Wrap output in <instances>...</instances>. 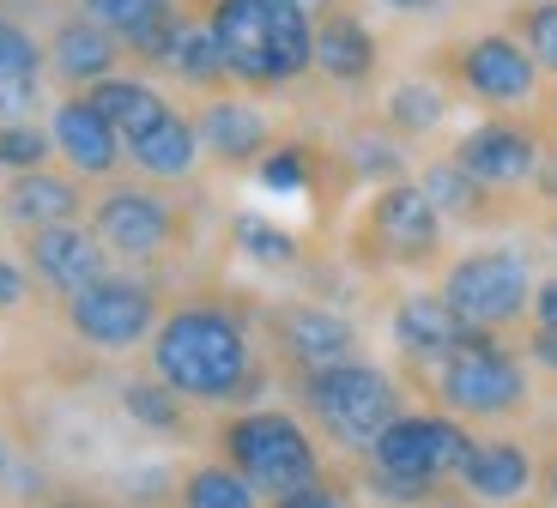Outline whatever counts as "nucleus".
<instances>
[{
    "label": "nucleus",
    "instance_id": "1",
    "mask_svg": "<svg viewBox=\"0 0 557 508\" xmlns=\"http://www.w3.org/2000/svg\"><path fill=\"white\" fill-rule=\"evenodd\" d=\"M152 375L164 387H176L182 399L200 406H224L261 387L255 370V339L249 321L224 302H182L158 321L152 333Z\"/></svg>",
    "mask_w": 557,
    "mask_h": 508
},
{
    "label": "nucleus",
    "instance_id": "2",
    "mask_svg": "<svg viewBox=\"0 0 557 508\" xmlns=\"http://www.w3.org/2000/svg\"><path fill=\"white\" fill-rule=\"evenodd\" d=\"M207 30L231 85H292L315 67V18L297 0H212Z\"/></svg>",
    "mask_w": 557,
    "mask_h": 508
},
{
    "label": "nucleus",
    "instance_id": "3",
    "mask_svg": "<svg viewBox=\"0 0 557 508\" xmlns=\"http://www.w3.org/2000/svg\"><path fill=\"white\" fill-rule=\"evenodd\" d=\"M467 430L448 412H400L376 442H370V491L388 503H431L436 484L460 472Z\"/></svg>",
    "mask_w": 557,
    "mask_h": 508
},
{
    "label": "nucleus",
    "instance_id": "4",
    "mask_svg": "<svg viewBox=\"0 0 557 508\" xmlns=\"http://www.w3.org/2000/svg\"><path fill=\"white\" fill-rule=\"evenodd\" d=\"M297 394H304L309 418L321 424V436H334L351 454H370V442L400 418V387H394V375L376 370V363H363V358L304 375Z\"/></svg>",
    "mask_w": 557,
    "mask_h": 508
},
{
    "label": "nucleus",
    "instance_id": "5",
    "mask_svg": "<svg viewBox=\"0 0 557 508\" xmlns=\"http://www.w3.org/2000/svg\"><path fill=\"white\" fill-rule=\"evenodd\" d=\"M219 448H224V467H237L255 484V496H267V503L321 479L315 436L292 412H237L219 430Z\"/></svg>",
    "mask_w": 557,
    "mask_h": 508
},
{
    "label": "nucleus",
    "instance_id": "6",
    "mask_svg": "<svg viewBox=\"0 0 557 508\" xmlns=\"http://www.w3.org/2000/svg\"><path fill=\"white\" fill-rule=\"evenodd\" d=\"M436 399L448 406V418H509L528 406V370L491 333H467L436 363Z\"/></svg>",
    "mask_w": 557,
    "mask_h": 508
},
{
    "label": "nucleus",
    "instance_id": "7",
    "mask_svg": "<svg viewBox=\"0 0 557 508\" xmlns=\"http://www.w3.org/2000/svg\"><path fill=\"white\" fill-rule=\"evenodd\" d=\"M443 302L460 315V327L497 333L533 309V273L516 248H473L443 273Z\"/></svg>",
    "mask_w": 557,
    "mask_h": 508
},
{
    "label": "nucleus",
    "instance_id": "8",
    "mask_svg": "<svg viewBox=\"0 0 557 508\" xmlns=\"http://www.w3.org/2000/svg\"><path fill=\"white\" fill-rule=\"evenodd\" d=\"M158 290L146 278H122L103 273L98 285H85L67 297V327L79 333L91 351H134V345H152L158 333Z\"/></svg>",
    "mask_w": 557,
    "mask_h": 508
},
{
    "label": "nucleus",
    "instance_id": "9",
    "mask_svg": "<svg viewBox=\"0 0 557 508\" xmlns=\"http://www.w3.org/2000/svg\"><path fill=\"white\" fill-rule=\"evenodd\" d=\"M455 85L485 110H528L533 91H540V61L528 55V42L516 30H485V37H467L448 61Z\"/></svg>",
    "mask_w": 557,
    "mask_h": 508
},
{
    "label": "nucleus",
    "instance_id": "10",
    "mask_svg": "<svg viewBox=\"0 0 557 508\" xmlns=\"http://www.w3.org/2000/svg\"><path fill=\"white\" fill-rule=\"evenodd\" d=\"M363 243L388 267H424L443 248V212L418 182H382L363 212Z\"/></svg>",
    "mask_w": 557,
    "mask_h": 508
},
{
    "label": "nucleus",
    "instance_id": "11",
    "mask_svg": "<svg viewBox=\"0 0 557 508\" xmlns=\"http://www.w3.org/2000/svg\"><path fill=\"white\" fill-rule=\"evenodd\" d=\"M91 236H98L110 255L122 261H152L176 243V207L152 188H134V182H115L91 207Z\"/></svg>",
    "mask_w": 557,
    "mask_h": 508
},
{
    "label": "nucleus",
    "instance_id": "12",
    "mask_svg": "<svg viewBox=\"0 0 557 508\" xmlns=\"http://www.w3.org/2000/svg\"><path fill=\"white\" fill-rule=\"evenodd\" d=\"M273 339L285 351L297 375H315V370H334V363L358 358V327H351L339 309H321V302H292L273 315Z\"/></svg>",
    "mask_w": 557,
    "mask_h": 508
},
{
    "label": "nucleus",
    "instance_id": "13",
    "mask_svg": "<svg viewBox=\"0 0 557 508\" xmlns=\"http://www.w3.org/2000/svg\"><path fill=\"white\" fill-rule=\"evenodd\" d=\"M25 267H30L37 285L73 297V290L98 285V278L110 273V248L91 231H79V224H42V231L25 236Z\"/></svg>",
    "mask_w": 557,
    "mask_h": 508
},
{
    "label": "nucleus",
    "instance_id": "14",
    "mask_svg": "<svg viewBox=\"0 0 557 508\" xmlns=\"http://www.w3.org/2000/svg\"><path fill=\"white\" fill-rule=\"evenodd\" d=\"M455 164L467 170V176H473L485 194L491 188H521V182L540 170V139H533V127L497 115V122H479L473 134L460 139Z\"/></svg>",
    "mask_w": 557,
    "mask_h": 508
},
{
    "label": "nucleus",
    "instance_id": "15",
    "mask_svg": "<svg viewBox=\"0 0 557 508\" xmlns=\"http://www.w3.org/2000/svg\"><path fill=\"white\" fill-rule=\"evenodd\" d=\"M49 146H55L61 158H67V170H79V176H115V164L127 158L122 134L91 110L85 91L55 103V115H49Z\"/></svg>",
    "mask_w": 557,
    "mask_h": 508
},
{
    "label": "nucleus",
    "instance_id": "16",
    "mask_svg": "<svg viewBox=\"0 0 557 508\" xmlns=\"http://www.w3.org/2000/svg\"><path fill=\"white\" fill-rule=\"evenodd\" d=\"M195 134H200V151L219 158V164L243 170V164H261V151L273 146V122L255 110L249 97H207L195 115Z\"/></svg>",
    "mask_w": 557,
    "mask_h": 508
},
{
    "label": "nucleus",
    "instance_id": "17",
    "mask_svg": "<svg viewBox=\"0 0 557 508\" xmlns=\"http://www.w3.org/2000/svg\"><path fill=\"white\" fill-rule=\"evenodd\" d=\"M42 55H49V67H55V79L67 85H98L110 79L115 67H122V37H110V30L98 25V18H85V13H67L55 18V30H49V42H42Z\"/></svg>",
    "mask_w": 557,
    "mask_h": 508
},
{
    "label": "nucleus",
    "instance_id": "18",
    "mask_svg": "<svg viewBox=\"0 0 557 508\" xmlns=\"http://www.w3.org/2000/svg\"><path fill=\"white\" fill-rule=\"evenodd\" d=\"M455 479H460V491L473 496V503L503 508V503H521V496L533 491V460H528V448H521V442H503V436L467 442Z\"/></svg>",
    "mask_w": 557,
    "mask_h": 508
},
{
    "label": "nucleus",
    "instance_id": "19",
    "mask_svg": "<svg viewBox=\"0 0 557 508\" xmlns=\"http://www.w3.org/2000/svg\"><path fill=\"white\" fill-rule=\"evenodd\" d=\"M376 30L363 25L351 7H327L315 18V73H327L334 85H370L376 79Z\"/></svg>",
    "mask_w": 557,
    "mask_h": 508
},
{
    "label": "nucleus",
    "instance_id": "20",
    "mask_svg": "<svg viewBox=\"0 0 557 508\" xmlns=\"http://www.w3.org/2000/svg\"><path fill=\"white\" fill-rule=\"evenodd\" d=\"M394 345H400V358L412 363H443L460 339L473 327H460V315L443 302V290H418V297L394 302Z\"/></svg>",
    "mask_w": 557,
    "mask_h": 508
},
{
    "label": "nucleus",
    "instance_id": "21",
    "mask_svg": "<svg viewBox=\"0 0 557 508\" xmlns=\"http://www.w3.org/2000/svg\"><path fill=\"white\" fill-rule=\"evenodd\" d=\"M0 207H7V219H13V224L42 231V224H79L85 194H79V182H73V176H61V170L42 164V170H18Z\"/></svg>",
    "mask_w": 557,
    "mask_h": 508
},
{
    "label": "nucleus",
    "instance_id": "22",
    "mask_svg": "<svg viewBox=\"0 0 557 508\" xmlns=\"http://www.w3.org/2000/svg\"><path fill=\"white\" fill-rule=\"evenodd\" d=\"M127 158H134V170H146L152 182H182V176H195V164L207 151H200V134H195L188 115L164 110L139 139H127Z\"/></svg>",
    "mask_w": 557,
    "mask_h": 508
},
{
    "label": "nucleus",
    "instance_id": "23",
    "mask_svg": "<svg viewBox=\"0 0 557 508\" xmlns=\"http://www.w3.org/2000/svg\"><path fill=\"white\" fill-rule=\"evenodd\" d=\"M85 97H91V110L103 115V122L122 134V146L127 139H139L146 127L158 122V115L170 110V97L158 91V85H146V79H127V73H110V79H98V85H85Z\"/></svg>",
    "mask_w": 557,
    "mask_h": 508
},
{
    "label": "nucleus",
    "instance_id": "24",
    "mask_svg": "<svg viewBox=\"0 0 557 508\" xmlns=\"http://www.w3.org/2000/svg\"><path fill=\"white\" fill-rule=\"evenodd\" d=\"M164 67L176 73L182 85H200V91H224V85H231V67H224L207 18H188V25H182V37H176V49H170Z\"/></svg>",
    "mask_w": 557,
    "mask_h": 508
},
{
    "label": "nucleus",
    "instance_id": "25",
    "mask_svg": "<svg viewBox=\"0 0 557 508\" xmlns=\"http://www.w3.org/2000/svg\"><path fill=\"white\" fill-rule=\"evenodd\" d=\"M443 115H448V97H443V85H431V79H406L388 91V134H400V139L436 134Z\"/></svg>",
    "mask_w": 557,
    "mask_h": 508
},
{
    "label": "nucleus",
    "instance_id": "26",
    "mask_svg": "<svg viewBox=\"0 0 557 508\" xmlns=\"http://www.w3.org/2000/svg\"><path fill=\"white\" fill-rule=\"evenodd\" d=\"M182 508H261V496L237 467L212 460V467H195L182 479Z\"/></svg>",
    "mask_w": 557,
    "mask_h": 508
},
{
    "label": "nucleus",
    "instance_id": "27",
    "mask_svg": "<svg viewBox=\"0 0 557 508\" xmlns=\"http://www.w3.org/2000/svg\"><path fill=\"white\" fill-rule=\"evenodd\" d=\"M122 406H127V418L134 424H146V430H158V436H182V424H188V399L176 394V387H164L152 375V382H127L122 387Z\"/></svg>",
    "mask_w": 557,
    "mask_h": 508
},
{
    "label": "nucleus",
    "instance_id": "28",
    "mask_svg": "<svg viewBox=\"0 0 557 508\" xmlns=\"http://www.w3.org/2000/svg\"><path fill=\"white\" fill-rule=\"evenodd\" d=\"M418 188L431 194V207L443 212V219H448V212H455V219H479V207H485V188H479V182H473L467 170L455 164V158H443V164H431Z\"/></svg>",
    "mask_w": 557,
    "mask_h": 508
},
{
    "label": "nucleus",
    "instance_id": "29",
    "mask_svg": "<svg viewBox=\"0 0 557 508\" xmlns=\"http://www.w3.org/2000/svg\"><path fill=\"white\" fill-rule=\"evenodd\" d=\"M231 236H237V248L249 255V261H261V267H292V261H297V236L278 231L273 219H255V212H243V219L231 224Z\"/></svg>",
    "mask_w": 557,
    "mask_h": 508
},
{
    "label": "nucleus",
    "instance_id": "30",
    "mask_svg": "<svg viewBox=\"0 0 557 508\" xmlns=\"http://www.w3.org/2000/svg\"><path fill=\"white\" fill-rule=\"evenodd\" d=\"M255 176H261V188H273V194H304L309 176H315V158H309V146H267L261 164H255Z\"/></svg>",
    "mask_w": 557,
    "mask_h": 508
},
{
    "label": "nucleus",
    "instance_id": "31",
    "mask_svg": "<svg viewBox=\"0 0 557 508\" xmlns=\"http://www.w3.org/2000/svg\"><path fill=\"white\" fill-rule=\"evenodd\" d=\"M516 37L528 42V55L540 61V73H557V0H533V7H521Z\"/></svg>",
    "mask_w": 557,
    "mask_h": 508
},
{
    "label": "nucleus",
    "instance_id": "32",
    "mask_svg": "<svg viewBox=\"0 0 557 508\" xmlns=\"http://www.w3.org/2000/svg\"><path fill=\"white\" fill-rule=\"evenodd\" d=\"M49 127H30V122H0V170H42L49 164Z\"/></svg>",
    "mask_w": 557,
    "mask_h": 508
},
{
    "label": "nucleus",
    "instance_id": "33",
    "mask_svg": "<svg viewBox=\"0 0 557 508\" xmlns=\"http://www.w3.org/2000/svg\"><path fill=\"white\" fill-rule=\"evenodd\" d=\"M37 67H42V42L18 18H0V79H37Z\"/></svg>",
    "mask_w": 557,
    "mask_h": 508
},
{
    "label": "nucleus",
    "instance_id": "34",
    "mask_svg": "<svg viewBox=\"0 0 557 508\" xmlns=\"http://www.w3.org/2000/svg\"><path fill=\"white\" fill-rule=\"evenodd\" d=\"M351 164H358V176H370V182H400V151H394V139H358Z\"/></svg>",
    "mask_w": 557,
    "mask_h": 508
},
{
    "label": "nucleus",
    "instance_id": "35",
    "mask_svg": "<svg viewBox=\"0 0 557 508\" xmlns=\"http://www.w3.org/2000/svg\"><path fill=\"white\" fill-rule=\"evenodd\" d=\"M273 508H351V503H346V491H339V484L315 479V484H297V491L273 496Z\"/></svg>",
    "mask_w": 557,
    "mask_h": 508
},
{
    "label": "nucleus",
    "instance_id": "36",
    "mask_svg": "<svg viewBox=\"0 0 557 508\" xmlns=\"http://www.w3.org/2000/svg\"><path fill=\"white\" fill-rule=\"evenodd\" d=\"M25 297H30V273L18 261H7V255H0V315L25 309Z\"/></svg>",
    "mask_w": 557,
    "mask_h": 508
},
{
    "label": "nucleus",
    "instance_id": "37",
    "mask_svg": "<svg viewBox=\"0 0 557 508\" xmlns=\"http://www.w3.org/2000/svg\"><path fill=\"white\" fill-rule=\"evenodd\" d=\"M30 103H37V79H0V122H18Z\"/></svg>",
    "mask_w": 557,
    "mask_h": 508
},
{
    "label": "nucleus",
    "instance_id": "38",
    "mask_svg": "<svg viewBox=\"0 0 557 508\" xmlns=\"http://www.w3.org/2000/svg\"><path fill=\"white\" fill-rule=\"evenodd\" d=\"M533 321L557 333V273L545 278V285H533Z\"/></svg>",
    "mask_w": 557,
    "mask_h": 508
},
{
    "label": "nucleus",
    "instance_id": "39",
    "mask_svg": "<svg viewBox=\"0 0 557 508\" xmlns=\"http://www.w3.org/2000/svg\"><path fill=\"white\" fill-rule=\"evenodd\" d=\"M528 351H533V363H545V370L557 375V333H552V327H540V333H533V345H528Z\"/></svg>",
    "mask_w": 557,
    "mask_h": 508
},
{
    "label": "nucleus",
    "instance_id": "40",
    "mask_svg": "<svg viewBox=\"0 0 557 508\" xmlns=\"http://www.w3.org/2000/svg\"><path fill=\"white\" fill-rule=\"evenodd\" d=\"M382 7H388V13H436V7H443V0H382Z\"/></svg>",
    "mask_w": 557,
    "mask_h": 508
},
{
    "label": "nucleus",
    "instance_id": "41",
    "mask_svg": "<svg viewBox=\"0 0 557 508\" xmlns=\"http://www.w3.org/2000/svg\"><path fill=\"white\" fill-rule=\"evenodd\" d=\"M533 176H540V194H545V200H557V158H552V164H540Z\"/></svg>",
    "mask_w": 557,
    "mask_h": 508
},
{
    "label": "nucleus",
    "instance_id": "42",
    "mask_svg": "<svg viewBox=\"0 0 557 508\" xmlns=\"http://www.w3.org/2000/svg\"><path fill=\"white\" fill-rule=\"evenodd\" d=\"M49 508H98V503H85V496H61V503H49Z\"/></svg>",
    "mask_w": 557,
    "mask_h": 508
},
{
    "label": "nucleus",
    "instance_id": "43",
    "mask_svg": "<svg viewBox=\"0 0 557 508\" xmlns=\"http://www.w3.org/2000/svg\"><path fill=\"white\" fill-rule=\"evenodd\" d=\"M545 496L557 503V460H552V472H545Z\"/></svg>",
    "mask_w": 557,
    "mask_h": 508
},
{
    "label": "nucleus",
    "instance_id": "44",
    "mask_svg": "<svg viewBox=\"0 0 557 508\" xmlns=\"http://www.w3.org/2000/svg\"><path fill=\"white\" fill-rule=\"evenodd\" d=\"M443 508H491V503H473V496H467V503H443Z\"/></svg>",
    "mask_w": 557,
    "mask_h": 508
},
{
    "label": "nucleus",
    "instance_id": "45",
    "mask_svg": "<svg viewBox=\"0 0 557 508\" xmlns=\"http://www.w3.org/2000/svg\"><path fill=\"white\" fill-rule=\"evenodd\" d=\"M0 472H7V442H0Z\"/></svg>",
    "mask_w": 557,
    "mask_h": 508
},
{
    "label": "nucleus",
    "instance_id": "46",
    "mask_svg": "<svg viewBox=\"0 0 557 508\" xmlns=\"http://www.w3.org/2000/svg\"><path fill=\"white\" fill-rule=\"evenodd\" d=\"M0 18H7V13H0Z\"/></svg>",
    "mask_w": 557,
    "mask_h": 508
}]
</instances>
